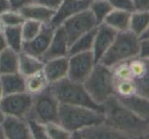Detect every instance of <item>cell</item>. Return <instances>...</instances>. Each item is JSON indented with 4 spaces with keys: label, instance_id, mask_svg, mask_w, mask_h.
<instances>
[{
    "label": "cell",
    "instance_id": "obj_1",
    "mask_svg": "<svg viewBox=\"0 0 149 139\" xmlns=\"http://www.w3.org/2000/svg\"><path fill=\"white\" fill-rule=\"evenodd\" d=\"M105 123L114 130L123 133L128 139L148 138V120L138 116L125 108L117 99L110 97L104 104Z\"/></svg>",
    "mask_w": 149,
    "mask_h": 139
},
{
    "label": "cell",
    "instance_id": "obj_2",
    "mask_svg": "<svg viewBox=\"0 0 149 139\" xmlns=\"http://www.w3.org/2000/svg\"><path fill=\"white\" fill-rule=\"evenodd\" d=\"M58 122L70 133L100 124L105 122V113L84 106L59 104Z\"/></svg>",
    "mask_w": 149,
    "mask_h": 139
},
{
    "label": "cell",
    "instance_id": "obj_3",
    "mask_svg": "<svg viewBox=\"0 0 149 139\" xmlns=\"http://www.w3.org/2000/svg\"><path fill=\"white\" fill-rule=\"evenodd\" d=\"M84 85L91 98L98 105H103L115 96V79L112 70L100 62L95 65Z\"/></svg>",
    "mask_w": 149,
    "mask_h": 139
},
{
    "label": "cell",
    "instance_id": "obj_4",
    "mask_svg": "<svg viewBox=\"0 0 149 139\" xmlns=\"http://www.w3.org/2000/svg\"><path fill=\"white\" fill-rule=\"evenodd\" d=\"M139 55V39L129 30L118 32L110 47L102 57L99 62L107 67L127 61Z\"/></svg>",
    "mask_w": 149,
    "mask_h": 139
},
{
    "label": "cell",
    "instance_id": "obj_5",
    "mask_svg": "<svg viewBox=\"0 0 149 139\" xmlns=\"http://www.w3.org/2000/svg\"><path fill=\"white\" fill-rule=\"evenodd\" d=\"M50 88L59 103L84 106L104 112V105L96 104L91 98L84 84L73 82L69 78H65L50 85Z\"/></svg>",
    "mask_w": 149,
    "mask_h": 139
},
{
    "label": "cell",
    "instance_id": "obj_6",
    "mask_svg": "<svg viewBox=\"0 0 149 139\" xmlns=\"http://www.w3.org/2000/svg\"><path fill=\"white\" fill-rule=\"evenodd\" d=\"M59 101L51 90L49 85L44 91L33 96V106L29 117L45 124L49 122H59Z\"/></svg>",
    "mask_w": 149,
    "mask_h": 139
},
{
    "label": "cell",
    "instance_id": "obj_7",
    "mask_svg": "<svg viewBox=\"0 0 149 139\" xmlns=\"http://www.w3.org/2000/svg\"><path fill=\"white\" fill-rule=\"evenodd\" d=\"M98 23L96 22L93 13L87 8L64 20L61 26L65 31L70 46L81 35L95 29Z\"/></svg>",
    "mask_w": 149,
    "mask_h": 139
},
{
    "label": "cell",
    "instance_id": "obj_8",
    "mask_svg": "<svg viewBox=\"0 0 149 139\" xmlns=\"http://www.w3.org/2000/svg\"><path fill=\"white\" fill-rule=\"evenodd\" d=\"M33 106V95L28 92L6 95L0 101V110L5 116H13L26 119Z\"/></svg>",
    "mask_w": 149,
    "mask_h": 139
},
{
    "label": "cell",
    "instance_id": "obj_9",
    "mask_svg": "<svg viewBox=\"0 0 149 139\" xmlns=\"http://www.w3.org/2000/svg\"><path fill=\"white\" fill-rule=\"evenodd\" d=\"M95 64L92 50L70 55L69 56V69L67 78L77 83L84 84L92 73Z\"/></svg>",
    "mask_w": 149,
    "mask_h": 139
},
{
    "label": "cell",
    "instance_id": "obj_10",
    "mask_svg": "<svg viewBox=\"0 0 149 139\" xmlns=\"http://www.w3.org/2000/svg\"><path fill=\"white\" fill-rule=\"evenodd\" d=\"M54 28L49 24H44L40 33L30 41H25L22 44V51L42 59L43 56L48 49L51 39L53 37Z\"/></svg>",
    "mask_w": 149,
    "mask_h": 139
},
{
    "label": "cell",
    "instance_id": "obj_11",
    "mask_svg": "<svg viewBox=\"0 0 149 139\" xmlns=\"http://www.w3.org/2000/svg\"><path fill=\"white\" fill-rule=\"evenodd\" d=\"M118 32L105 22L96 26V32L94 39L92 52L94 54L95 63L99 62L101 58L107 51L114 41Z\"/></svg>",
    "mask_w": 149,
    "mask_h": 139
},
{
    "label": "cell",
    "instance_id": "obj_12",
    "mask_svg": "<svg viewBox=\"0 0 149 139\" xmlns=\"http://www.w3.org/2000/svg\"><path fill=\"white\" fill-rule=\"evenodd\" d=\"M92 1L93 0H63L58 8L56 10L49 25L54 29L60 26L67 19L89 8Z\"/></svg>",
    "mask_w": 149,
    "mask_h": 139
},
{
    "label": "cell",
    "instance_id": "obj_13",
    "mask_svg": "<svg viewBox=\"0 0 149 139\" xmlns=\"http://www.w3.org/2000/svg\"><path fill=\"white\" fill-rule=\"evenodd\" d=\"M71 138L79 139H128L123 133L114 130L105 122L71 133Z\"/></svg>",
    "mask_w": 149,
    "mask_h": 139
},
{
    "label": "cell",
    "instance_id": "obj_14",
    "mask_svg": "<svg viewBox=\"0 0 149 139\" xmlns=\"http://www.w3.org/2000/svg\"><path fill=\"white\" fill-rule=\"evenodd\" d=\"M69 43L68 38L65 34L63 27L58 26L55 28L53 37L51 39L48 49L43 56L42 60L47 61L55 58H60V57H68L69 56Z\"/></svg>",
    "mask_w": 149,
    "mask_h": 139
},
{
    "label": "cell",
    "instance_id": "obj_15",
    "mask_svg": "<svg viewBox=\"0 0 149 139\" xmlns=\"http://www.w3.org/2000/svg\"><path fill=\"white\" fill-rule=\"evenodd\" d=\"M2 127L6 139H32L26 119L5 116Z\"/></svg>",
    "mask_w": 149,
    "mask_h": 139
},
{
    "label": "cell",
    "instance_id": "obj_16",
    "mask_svg": "<svg viewBox=\"0 0 149 139\" xmlns=\"http://www.w3.org/2000/svg\"><path fill=\"white\" fill-rule=\"evenodd\" d=\"M69 69V56L49 59L44 62L43 71L48 83L52 85L67 78Z\"/></svg>",
    "mask_w": 149,
    "mask_h": 139
},
{
    "label": "cell",
    "instance_id": "obj_17",
    "mask_svg": "<svg viewBox=\"0 0 149 139\" xmlns=\"http://www.w3.org/2000/svg\"><path fill=\"white\" fill-rule=\"evenodd\" d=\"M19 11L25 20H37L44 24H49L56 13V10L47 8L36 2H32L26 5Z\"/></svg>",
    "mask_w": 149,
    "mask_h": 139
},
{
    "label": "cell",
    "instance_id": "obj_18",
    "mask_svg": "<svg viewBox=\"0 0 149 139\" xmlns=\"http://www.w3.org/2000/svg\"><path fill=\"white\" fill-rule=\"evenodd\" d=\"M121 104L133 113L146 120L149 118V100L148 97L139 94H133L128 96H116Z\"/></svg>",
    "mask_w": 149,
    "mask_h": 139
},
{
    "label": "cell",
    "instance_id": "obj_19",
    "mask_svg": "<svg viewBox=\"0 0 149 139\" xmlns=\"http://www.w3.org/2000/svg\"><path fill=\"white\" fill-rule=\"evenodd\" d=\"M0 84L4 96L26 91L25 77L18 73L0 74Z\"/></svg>",
    "mask_w": 149,
    "mask_h": 139
},
{
    "label": "cell",
    "instance_id": "obj_20",
    "mask_svg": "<svg viewBox=\"0 0 149 139\" xmlns=\"http://www.w3.org/2000/svg\"><path fill=\"white\" fill-rule=\"evenodd\" d=\"M44 61L36 57L32 56L23 51L19 53V73L24 77L42 71Z\"/></svg>",
    "mask_w": 149,
    "mask_h": 139
},
{
    "label": "cell",
    "instance_id": "obj_21",
    "mask_svg": "<svg viewBox=\"0 0 149 139\" xmlns=\"http://www.w3.org/2000/svg\"><path fill=\"white\" fill-rule=\"evenodd\" d=\"M131 13L129 11L113 8L105 18L104 22L117 32H124L129 30Z\"/></svg>",
    "mask_w": 149,
    "mask_h": 139
},
{
    "label": "cell",
    "instance_id": "obj_22",
    "mask_svg": "<svg viewBox=\"0 0 149 139\" xmlns=\"http://www.w3.org/2000/svg\"><path fill=\"white\" fill-rule=\"evenodd\" d=\"M19 53L9 47L5 48L0 53V74L18 73Z\"/></svg>",
    "mask_w": 149,
    "mask_h": 139
},
{
    "label": "cell",
    "instance_id": "obj_23",
    "mask_svg": "<svg viewBox=\"0 0 149 139\" xmlns=\"http://www.w3.org/2000/svg\"><path fill=\"white\" fill-rule=\"evenodd\" d=\"M149 26V10H134L131 13L129 31L138 37L148 29Z\"/></svg>",
    "mask_w": 149,
    "mask_h": 139
},
{
    "label": "cell",
    "instance_id": "obj_24",
    "mask_svg": "<svg viewBox=\"0 0 149 139\" xmlns=\"http://www.w3.org/2000/svg\"><path fill=\"white\" fill-rule=\"evenodd\" d=\"M49 85L50 84L48 83L43 70L25 77L26 92L30 93V94L33 96L44 91L45 88H47Z\"/></svg>",
    "mask_w": 149,
    "mask_h": 139
},
{
    "label": "cell",
    "instance_id": "obj_25",
    "mask_svg": "<svg viewBox=\"0 0 149 139\" xmlns=\"http://www.w3.org/2000/svg\"><path fill=\"white\" fill-rule=\"evenodd\" d=\"M95 32H96V27L93 30L89 31L88 33L81 35L79 38H77L74 42L70 45L69 56L74 55L77 53L86 52V51H91L92 48H93Z\"/></svg>",
    "mask_w": 149,
    "mask_h": 139
},
{
    "label": "cell",
    "instance_id": "obj_26",
    "mask_svg": "<svg viewBox=\"0 0 149 139\" xmlns=\"http://www.w3.org/2000/svg\"><path fill=\"white\" fill-rule=\"evenodd\" d=\"M3 34L6 39L8 47L17 52H20L22 48L23 39L22 34V25L19 26H5Z\"/></svg>",
    "mask_w": 149,
    "mask_h": 139
},
{
    "label": "cell",
    "instance_id": "obj_27",
    "mask_svg": "<svg viewBox=\"0 0 149 139\" xmlns=\"http://www.w3.org/2000/svg\"><path fill=\"white\" fill-rule=\"evenodd\" d=\"M128 65L131 71L132 78L133 80H141L148 77L149 63L148 59H143L140 57H135L128 60Z\"/></svg>",
    "mask_w": 149,
    "mask_h": 139
},
{
    "label": "cell",
    "instance_id": "obj_28",
    "mask_svg": "<svg viewBox=\"0 0 149 139\" xmlns=\"http://www.w3.org/2000/svg\"><path fill=\"white\" fill-rule=\"evenodd\" d=\"M89 9L93 13L96 22L100 24L104 22L105 18L109 15L113 8L107 0H93Z\"/></svg>",
    "mask_w": 149,
    "mask_h": 139
},
{
    "label": "cell",
    "instance_id": "obj_29",
    "mask_svg": "<svg viewBox=\"0 0 149 139\" xmlns=\"http://www.w3.org/2000/svg\"><path fill=\"white\" fill-rule=\"evenodd\" d=\"M133 94H137V86L134 80H115L116 96H128Z\"/></svg>",
    "mask_w": 149,
    "mask_h": 139
},
{
    "label": "cell",
    "instance_id": "obj_30",
    "mask_svg": "<svg viewBox=\"0 0 149 139\" xmlns=\"http://www.w3.org/2000/svg\"><path fill=\"white\" fill-rule=\"evenodd\" d=\"M44 23L33 20H25L22 24V34L23 42L30 41L40 33Z\"/></svg>",
    "mask_w": 149,
    "mask_h": 139
},
{
    "label": "cell",
    "instance_id": "obj_31",
    "mask_svg": "<svg viewBox=\"0 0 149 139\" xmlns=\"http://www.w3.org/2000/svg\"><path fill=\"white\" fill-rule=\"evenodd\" d=\"M27 123L32 139H48L47 133V125L33 118L28 117Z\"/></svg>",
    "mask_w": 149,
    "mask_h": 139
},
{
    "label": "cell",
    "instance_id": "obj_32",
    "mask_svg": "<svg viewBox=\"0 0 149 139\" xmlns=\"http://www.w3.org/2000/svg\"><path fill=\"white\" fill-rule=\"evenodd\" d=\"M47 125L48 139H70L71 133L64 128L59 122H49Z\"/></svg>",
    "mask_w": 149,
    "mask_h": 139
},
{
    "label": "cell",
    "instance_id": "obj_33",
    "mask_svg": "<svg viewBox=\"0 0 149 139\" xmlns=\"http://www.w3.org/2000/svg\"><path fill=\"white\" fill-rule=\"evenodd\" d=\"M0 20H2L5 26H19V25H22L25 20L19 11L12 9L2 14L0 16Z\"/></svg>",
    "mask_w": 149,
    "mask_h": 139
},
{
    "label": "cell",
    "instance_id": "obj_34",
    "mask_svg": "<svg viewBox=\"0 0 149 139\" xmlns=\"http://www.w3.org/2000/svg\"><path fill=\"white\" fill-rule=\"evenodd\" d=\"M111 70H112L115 80L132 79L130 69H129V65H128V60L114 65L113 67H111Z\"/></svg>",
    "mask_w": 149,
    "mask_h": 139
},
{
    "label": "cell",
    "instance_id": "obj_35",
    "mask_svg": "<svg viewBox=\"0 0 149 139\" xmlns=\"http://www.w3.org/2000/svg\"><path fill=\"white\" fill-rule=\"evenodd\" d=\"M113 8L125 10V11L132 12L135 10V7L132 0H107Z\"/></svg>",
    "mask_w": 149,
    "mask_h": 139
},
{
    "label": "cell",
    "instance_id": "obj_36",
    "mask_svg": "<svg viewBox=\"0 0 149 139\" xmlns=\"http://www.w3.org/2000/svg\"><path fill=\"white\" fill-rule=\"evenodd\" d=\"M143 59H148L149 57V39L139 40V55Z\"/></svg>",
    "mask_w": 149,
    "mask_h": 139
},
{
    "label": "cell",
    "instance_id": "obj_37",
    "mask_svg": "<svg viewBox=\"0 0 149 139\" xmlns=\"http://www.w3.org/2000/svg\"><path fill=\"white\" fill-rule=\"evenodd\" d=\"M34 2L43 5V6L49 8L51 9L56 10L60 6V4L63 2V0H35Z\"/></svg>",
    "mask_w": 149,
    "mask_h": 139
},
{
    "label": "cell",
    "instance_id": "obj_38",
    "mask_svg": "<svg viewBox=\"0 0 149 139\" xmlns=\"http://www.w3.org/2000/svg\"><path fill=\"white\" fill-rule=\"evenodd\" d=\"M8 2L10 4V7H11L12 10L19 11L22 7L26 6V5L32 2H34V0H8Z\"/></svg>",
    "mask_w": 149,
    "mask_h": 139
},
{
    "label": "cell",
    "instance_id": "obj_39",
    "mask_svg": "<svg viewBox=\"0 0 149 139\" xmlns=\"http://www.w3.org/2000/svg\"><path fill=\"white\" fill-rule=\"evenodd\" d=\"M135 10H149V0H132Z\"/></svg>",
    "mask_w": 149,
    "mask_h": 139
},
{
    "label": "cell",
    "instance_id": "obj_40",
    "mask_svg": "<svg viewBox=\"0 0 149 139\" xmlns=\"http://www.w3.org/2000/svg\"><path fill=\"white\" fill-rule=\"evenodd\" d=\"M11 9L8 0H0V16Z\"/></svg>",
    "mask_w": 149,
    "mask_h": 139
},
{
    "label": "cell",
    "instance_id": "obj_41",
    "mask_svg": "<svg viewBox=\"0 0 149 139\" xmlns=\"http://www.w3.org/2000/svg\"><path fill=\"white\" fill-rule=\"evenodd\" d=\"M7 47H8V45H7L6 39H5V36L3 34V32H0V53Z\"/></svg>",
    "mask_w": 149,
    "mask_h": 139
},
{
    "label": "cell",
    "instance_id": "obj_42",
    "mask_svg": "<svg viewBox=\"0 0 149 139\" xmlns=\"http://www.w3.org/2000/svg\"><path fill=\"white\" fill-rule=\"evenodd\" d=\"M0 139H6V136H5V132L2 127V124H0Z\"/></svg>",
    "mask_w": 149,
    "mask_h": 139
},
{
    "label": "cell",
    "instance_id": "obj_43",
    "mask_svg": "<svg viewBox=\"0 0 149 139\" xmlns=\"http://www.w3.org/2000/svg\"><path fill=\"white\" fill-rule=\"evenodd\" d=\"M4 119H5V114L3 113V111L0 110V124H2Z\"/></svg>",
    "mask_w": 149,
    "mask_h": 139
},
{
    "label": "cell",
    "instance_id": "obj_44",
    "mask_svg": "<svg viewBox=\"0 0 149 139\" xmlns=\"http://www.w3.org/2000/svg\"><path fill=\"white\" fill-rule=\"evenodd\" d=\"M4 28H5V25L3 24V22H2V20H0V32H3V30H4Z\"/></svg>",
    "mask_w": 149,
    "mask_h": 139
},
{
    "label": "cell",
    "instance_id": "obj_45",
    "mask_svg": "<svg viewBox=\"0 0 149 139\" xmlns=\"http://www.w3.org/2000/svg\"><path fill=\"white\" fill-rule=\"evenodd\" d=\"M3 96H4V94H3V90H2V87H1V84H0V101H1Z\"/></svg>",
    "mask_w": 149,
    "mask_h": 139
},
{
    "label": "cell",
    "instance_id": "obj_46",
    "mask_svg": "<svg viewBox=\"0 0 149 139\" xmlns=\"http://www.w3.org/2000/svg\"><path fill=\"white\" fill-rule=\"evenodd\" d=\"M34 1H35V0H34Z\"/></svg>",
    "mask_w": 149,
    "mask_h": 139
}]
</instances>
